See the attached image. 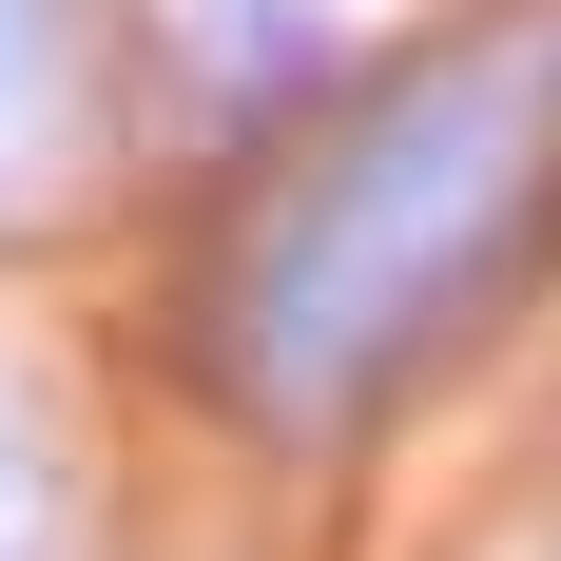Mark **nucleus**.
Masks as SVG:
<instances>
[{
  "mask_svg": "<svg viewBox=\"0 0 561 561\" xmlns=\"http://www.w3.org/2000/svg\"><path fill=\"white\" fill-rule=\"evenodd\" d=\"M542 156H561V20H465V39L407 58L388 98H348L330 136L252 194V232L214 252L232 388L272 407L290 446L368 426V407L484 310V272L523 252Z\"/></svg>",
  "mask_w": 561,
  "mask_h": 561,
  "instance_id": "1",
  "label": "nucleus"
},
{
  "mask_svg": "<svg viewBox=\"0 0 561 561\" xmlns=\"http://www.w3.org/2000/svg\"><path fill=\"white\" fill-rule=\"evenodd\" d=\"M58 98H78V0H0V174L58 136Z\"/></svg>",
  "mask_w": 561,
  "mask_h": 561,
  "instance_id": "2",
  "label": "nucleus"
},
{
  "mask_svg": "<svg viewBox=\"0 0 561 561\" xmlns=\"http://www.w3.org/2000/svg\"><path fill=\"white\" fill-rule=\"evenodd\" d=\"M194 39H214V78H252V98L330 78V20H310V0H194Z\"/></svg>",
  "mask_w": 561,
  "mask_h": 561,
  "instance_id": "3",
  "label": "nucleus"
},
{
  "mask_svg": "<svg viewBox=\"0 0 561 561\" xmlns=\"http://www.w3.org/2000/svg\"><path fill=\"white\" fill-rule=\"evenodd\" d=\"M78 523H58V446L20 426V388H0V561H58Z\"/></svg>",
  "mask_w": 561,
  "mask_h": 561,
  "instance_id": "4",
  "label": "nucleus"
}]
</instances>
